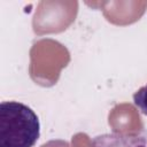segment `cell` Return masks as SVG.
<instances>
[{
    "label": "cell",
    "mask_w": 147,
    "mask_h": 147,
    "mask_svg": "<svg viewBox=\"0 0 147 147\" xmlns=\"http://www.w3.org/2000/svg\"><path fill=\"white\" fill-rule=\"evenodd\" d=\"M93 147H147V130L139 132H110L95 136Z\"/></svg>",
    "instance_id": "cell-2"
},
{
    "label": "cell",
    "mask_w": 147,
    "mask_h": 147,
    "mask_svg": "<svg viewBox=\"0 0 147 147\" xmlns=\"http://www.w3.org/2000/svg\"><path fill=\"white\" fill-rule=\"evenodd\" d=\"M40 137L37 114L18 101L0 103V147H33Z\"/></svg>",
    "instance_id": "cell-1"
},
{
    "label": "cell",
    "mask_w": 147,
    "mask_h": 147,
    "mask_svg": "<svg viewBox=\"0 0 147 147\" xmlns=\"http://www.w3.org/2000/svg\"><path fill=\"white\" fill-rule=\"evenodd\" d=\"M133 103L141 114L147 116V84L133 94Z\"/></svg>",
    "instance_id": "cell-3"
}]
</instances>
